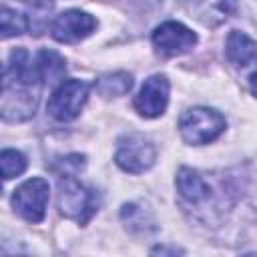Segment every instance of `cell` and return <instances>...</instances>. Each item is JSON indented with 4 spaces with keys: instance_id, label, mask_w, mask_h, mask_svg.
I'll list each match as a JSON object with an SVG mask.
<instances>
[{
    "instance_id": "11",
    "label": "cell",
    "mask_w": 257,
    "mask_h": 257,
    "mask_svg": "<svg viewBox=\"0 0 257 257\" xmlns=\"http://www.w3.org/2000/svg\"><path fill=\"white\" fill-rule=\"evenodd\" d=\"M177 189L181 197L189 203H201L211 195V187L205 183V179L197 171L187 167H183L177 173Z\"/></svg>"
},
{
    "instance_id": "8",
    "label": "cell",
    "mask_w": 257,
    "mask_h": 257,
    "mask_svg": "<svg viewBox=\"0 0 257 257\" xmlns=\"http://www.w3.org/2000/svg\"><path fill=\"white\" fill-rule=\"evenodd\" d=\"M167 102H169V80L163 74L149 76L143 82L139 94L135 96V108L145 118L161 116L167 108Z\"/></svg>"
},
{
    "instance_id": "12",
    "label": "cell",
    "mask_w": 257,
    "mask_h": 257,
    "mask_svg": "<svg viewBox=\"0 0 257 257\" xmlns=\"http://www.w3.org/2000/svg\"><path fill=\"white\" fill-rule=\"evenodd\" d=\"M34 64H36V70H38L42 84L44 82H58L66 72L64 58L56 50H48V48H44L36 54Z\"/></svg>"
},
{
    "instance_id": "1",
    "label": "cell",
    "mask_w": 257,
    "mask_h": 257,
    "mask_svg": "<svg viewBox=\"0 0 257 257\" xmlns=\"http://www.w3.org/2000/svg\"><path fill=\"white\" fill-rule=\"evenodd\" d=\"M179 131L189 145H207L225 131V116L213 108L197 106L181 114Z\"/></svg>"
},
{
    "instance_id": "14",
    "label": "cell",
    "mask_w": 257,
    "mask_h": 257,
    "mask_svg": "<svg viewBox=\"0 0 257 257\" xmlns=\"http://www.w3.org/2000/svg\"><path fill=\"white\" fill-rule=\"evenodd\" d=\"M28 28V20L24 14L4 6L0 12V30H2V38H10V36H18L22 32H26Z\"/></svg>"
},
{
    "instance_id": "4",
    "label": "cell",
    "mask_w": 257,
    "mask_h": 257,
    "mask_svg": "<svg viewBox=\"0 0 257 257\" xmlns=\"http://www.w3.org/2000/svg\"><path fill=\"white\" fill-rule=\"evenodd\" d=\"M48 191H50V187H48L46 179H40V177L28 179L12 195L14 211L30 223H40L44 219V211H46V203H48Z\"/></svg>"
},
{
    "instance_id": "19",
    "label": "cell",
    "mask_w": 257,
    "mask_h": 257,
    "mask_svg": "<svg viewBox=\"0 0 257 257\" xmlns=\"http://www.w3.org/2000/svg\"><path fill=\"white\" fill-rule=\"evenodd\" d=\"M249 88H251V92L257 96V70L249 76Z\"/></svg>"
},
{
    "instance_id": "9",
    "label": "cell",
    "mask_w": 257,
    "mask_h": 257,
    "mask_svg": "<svg viewBox=\"0 0 257 257\" xmlns=\"http://www.w3.org/2000/svg\"><path fill=\"white\" fill-rule=\"evenodd\" d=\"M187 6L203 26L217 28L237 10V0H187Z\"/></svg>"
},
{
    "instance_id": "13",
    "label": "cell",
    "mask_w": 257,
    "mask_h": 257,
    "mask_svg": "<svg viewBox=\"0 0 257 257\" xmlns=\"http://www.w3.org/2000/svg\"><path fill=\"white\" fill-rule=\"evenodd\" d=\"M94 88L100 96H106V98L122 96L133 88V76L128 72H108L94 82Z\"/></svg>"
},
{
    "instance_id": "3",
    "label": "cell",
    "mask_w": 257,
    "mask_h": 257,
    "mask_svg": "<svg viewBox=\"0 0 257 257\" xmlns=\"http://www.w3.org/2000/svg\"><path fill=\"white\" fill-rule=\"evenodd\" d=\"M86 96H88V84L84 80H78V78L62 80L50 94L46 110L52 118L60 122H68L80 114L86 102Z\"/></svg>"
},
{
    "instance_id": "2",
    "label": "cell",
    "mask_w": 257,
    "mask_h": 257,
    "mask_svg": "<svg viewBox=\"0 0 257 257\" xmlns=\"http://www.w3.org/2000/svg\"><path fill=\"white\" fill-rule=\"evenodd\" d=\"M58 211L68 217L74 219L76 223L84 225L88 223V219L94 215L96 211V195L92 191H88L86 187H82L74 177H62L58 181Z\"/></svg>"
},
{
    "instance_id": "15",
    "label": "cell",
    "mask_w": 257,
    "mask_h": 257,
    "mask_svg": "<svg viewBox=\"0 0 257 257\" xmlns=\"http://www.w3.org/2000/svg\"><path fill=\"white\" fill-rule=\"evenodd\" d=\"M0 165H2V177L8 181V179H14L18 175L24 173L26 169V157L18 151H12V149H4L2 155H0Z\"/></svg>"
},
{
    "instance_id": "7",
    "label": "cell",
    "mask_w": 257,
    "mask_h": 257,
    "mask_svg": "<svg viewBox=\"0 0 257 257\" xmlns=\"http://www.w3.org/2000/svg\"><path fill=\"white\" fill-rule=\"evenodd\" d=\"M94 28H96L94 16H90L82 10H66L54 18L50 32L56 42L72 44V42L86 38Z\"/></svg>"
},
{
    "instance_id": "10",
    "label": "cell",
    "mask_w": 257,
    "mask_h": 257,
    "mask_svg": "<svg viewBox=\"0 0 257 257\" xmlns=\"http://www.w3.org/2000/svg\"><path fill=\"white\" fill-rule=\"evenodd\" d=\"M225 56L237 66H247L257 58V42L241 30H231L225 40Z\"/></svg>"
},
{
    "instance_id": "17",
    "label": "cell",
    "mask_w": 257,
    "mask_h": 257,
    "mask_svg": "<svg viewBox=\"0 0 257 257\" xmlns=\"http://www.w3.org/2000/svg\"><path fill=\"white\" fill-rule=\"evenodd\" d=\"M84 167V157L82 155H68V157H60V159H56L52 165H50V169L54 171V173H58L60 177H72V175H76L80 169Z\"/></svg>"
},
{
    "instance_id": "5",
    "label": "cell",
    "mask_w": 257,
    "mask_h": 257,
    "mask_svg": "<svg viewBox=\"0 0 257 257\" xmlns=\"http://www.w3.org/2000/svg\"><path fill=\"white\" fill-rule=\"evenodd\" d=\"M155 157L157 153H155L153 143H149L143 135L131 133L118 141L114 161L126 173H145L147 169L153 167Z\"/></svg>"
},
{
    "instance_id": "6",
    "label": "cell",
    "mask_w": 257,
    "mask_h": 257,
    "mask_svg": "<svg viewBox=\"0 0 257 257\" xmlns=\"http://www.w3.org/2000/svg\"><path fill=\"white\" fill-rule=\"evenodd\" d=\"M197 42V34L181 22H163L153 30V46L161 56H179L189 52Z\"/></svg>"
},
{
    "instance_id": "16",
    "label": "cell",
    "mask_w": 257,
    "mask_h": 257,
    "mask_svg": "<svg viewBox=\"0 0 257 257\" xmlns=\"http://www.w3.org/2000/svg\"><path fill=\"white\" fill-rule=\"evenodd\" d=\"M120 217H122V221L126 223V227L131 231H147V225H151V221L147 219L145 209H141V207H137L133 203L122 207Z\"/></svg>"
},
{
    "instance_id": "18",
    "label": "cell",
    "mask_w": 257,
    "mask_h": 257,
    "mask_svg": "<svg viewBox=\"0 0 257 257\" xmlns=\"http://www.w3.org/2000/svg\"><path fill=\"white\" fill-rule=\"evenodd\" d=\"M24 4L34 10H48L54 6V0H24Z\"/></svg>"
}]
</instances>
